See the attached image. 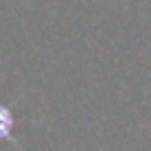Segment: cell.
<instances>
[{"label":"cell","instance_id":"6da1fadb","mask_svg":"<svg viewBox=\"0 0 151 151\" xmlns=\"http://www.w3.org/2000/svg\"><path fill=\"white\" fill-rule=\"evenodd\" d=\"M13 125H15V118H13V112L9 110L4 103H0V140H11L15 147L22 149L20 140L13 138Z\"/></svg>","mask_w":151,"mask_h":151}]
</instances>
